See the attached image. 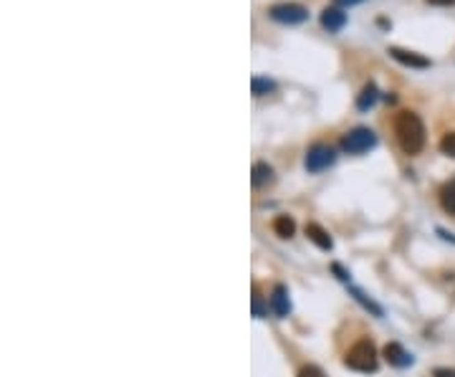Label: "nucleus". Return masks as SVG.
Listing matches in <instances>:
<instances>
[{"label": "nucleus", "instance_id": "obj_1", "mask_svg": "<svg viewBox=\"0 0 455 377\" xmlns=\"http://www.w3.org/2000/svg\"><path fill=\"white\" fill-rule=\"evenodd\" d=\"M395 137L405 155H420L425 147V125L415 112H400L395 117Z\"/></svg>", "mask_w": 455, "mask_h": 377}, {"label": "nucleus", "instance_id": "obj_2", "mask_svg": "<svg viewBox=\"0 0 455 377\" xmlns=\"http://www.w3.org/2000/svg\"><path fill=\"white\" fill-rule=\"evenodd\" d=\"M344 365L354 372H362V375H369V372H377V365H380V357H377V350L369 339H359V342L352 347L344 357Z\"/></svg>", "mask_w": 455, "mask_h": 377}, {"label": "nucleus", "instance_id": "obj_3", "mask_svg": "<svg viewBox=\"0 0 455 377\" xmlns=\"http://www.w3.org/2000/svg\"><path fill=\"white\" fill-rule=\"evenodd\" d=\"M377 147V134L369 127H354L341 137V150L347 155H364Z\"/></svg>", "mask_w": 455, "mask_h": 377}, {"label": "nucleus", "instance_id": "obj_4", "mask_svg": "<svg viewBox=\"0 0 455 377\" xmlns=\"http://www.w3.org/2000/svg\"><path fill=\"white\" fill-rule=\"evenodd\" d=\"M268 16L276 23L283 25H298V23H307L309 21V10L301 5V3H276L268 8Z\"/></svg>", "mask_w": 455, "mask_h": 377}, {"label": "nucleus", "instance_id": "obj_5", "mask_svg": "<svg viewBox=\"0 0 455 377\" xmlns=\"http://www.w3.org/2000/svg\"><path fill=\"white\" fill-rule=\"evenodd\" d=\"M337 162V152L331 144H314V147H309L307 152V159H304V165H307L309 172H324V170H329L331 165Z\"/></svg>", "mask_w": 455, "mask_h": 377}, {"label": "nucleus", "instance_id": "obj_6", "mask_svg": "<svg viewBox=\"0 0 455 377\" xmlns=\"http://www.w3.org/2000/svg\"><path fill=\"white\" fill-rule=\"evenodd\" d=\"M389 56H392L395 61H400L402 66H410V68H430L432 66L430 59H425V56L415 53V51L400 49V46H392V49H389Z\"/></svg>", "mask_w": 455, "mask_h": 377}, {"label": "nucleus", "instance_id": "obj_7", "mask_svg": "<svg viewBox=\"0 0 455 377\" xmlns=\"http://www.w3.org/2000/svg\"><path fill=\"white\" fill-rule=\"evenodd\" d=\"M385 360L389 362V365H392V367H410V365H413L415 362V357L410 352H407L405 347H402V344H398V342H389V344H385Z\"/></svg>", "mask_w": 455, "mask_h": 377}, {"label": "nucleus", "instance_id": "obj_8", "mask_svg": "<svg viewBox=\"0 0 455 377\" xmlns=\"http://www.w3.org/2000/svg\"><path fill=\"white\" fill-rule=\"evenodd\" d=\"M268 302H271V309L276 317H289L291 314V299H289V289L283 284L273 286L271 296H268Z\"/></svg>", "mask_w": 455, "mask_h": 377}, {"label": "nucleus", "instance_id": "obj_9", "mask_svg": "<svg viewBox=\"0 0 455 377\" xmlns=\"http://www.w3.org/2000/svg\"><path fill=\"white\" fill-rule=\"evenodd\" d=\"M347 13L341 8H324L322 10V25L329 31V34H337V31H341L344 25H347Z\"/></svg>", "mask_w": 455, "mask_h": 377}, {"label": "nucleus", "instance_id": "obj_10", "mask_svg": "<svg viewBox=\"0 0 455 377\" xmlns=\"http://www.w3.org/2000/svg\"><path fill=\"white\" fill-rule=\"evenodd\" d=\"M307 238L311 241L314 246H319L322 251H331L334 248V241H331V235L324 231L319 223H309L307 226Z\"/></svg>", "mask_w": 455, "mask_h": 377}, {"label": "nucleus", "instance_id": "obj_11", "mask_svg": "<svg viewBox=\"0 0 455 377\" xmlns=\"http://www.w3.org/2000/svg\"><path fill=\"white\" fill-rule=\"evenodd\" d=\"M250 183L253 187H265L268 183H273V168L268 162H256L250 170Z\"/></svg>", "mask_w": 455, "mask_h": 377}, {"label": "nucleus", "instance_id": "obj_12", "mask_svg": "<svg viewBox=\"0 0 455 377\" xmlns=\"http://www.w3.org/2000/svg\"><path fill=\"white\" fill-rule=\"evenodd\" d=\"M377 99H380V92H377V86L374 84H367L359 92V96H356V109L359 112H367V109H372L374 104H377Z\"/></svg>", "mask_w": 455, "mask_h": 377}, {"label": "nucleus", "instance_id": "obj_13", "mask_svg": "<svg viewBox=\"0 0 455 377\" xmlns=\"http://www.w3.org/2000/svg\"><path fill=\"white\" fill-rule=\"evenodd\" d=\"M250 92H253V96L273 94L276 92V81H271L268 76H253V79H250Z\"/></svg>", "mask_w": 455, "mask_h": 377}, {"label": "nucleus", "instance_id": "obj_14", "mask_svg": "<svg viewBox=\"0 0 455 377\" xmlns=\"http://www.w3.org/2000/svg\"><path fill=\"white\" fill-rule=\"evenodd\" d=\"M273 231H276V235H281V238H291V235L296 233V223L289 216H278V218L273 220Z\"/></svg>", "mask_w": 455, "mask_h": 377}, {"label": "nucleus", "instance_id": "obj_15", "mask_svg": "<svg viewBox=\"0 0 455 377\" xmlns=\"http://www.w3.org/2000/svg\"><path fill=\"white\" fill-rule=\"evenodd\" d=\"M440 205H443V210H445V213L455 216V180H453V183H447L445 187L440 190Z\"/></svg>", "mask_w": 455, "mask_h": 377}, {"label": "nucleus", "instance_id": "obj_16", "mask_svg": "<svg viewBox=\"0 0 455 377\" xmlns=\"http://www.w3.org/2000/svg\"><path fill=\"white\" fill-rule=\"evenodd\" d=\"M352 294H354V299L359 304H362L364 309L367 311H372L374 317H382V307H377V304L372 302V299H369V296H367V294L364 291H359V289H354V286H352Z\"/></svg>", "mask_w": 455, "mask_h": 377}, {"label": "nucleus", "instance_id": "obj_17", "mask_svg": "<svg viewBox=\"0 0 455 377\" xmlns=\"http://www.w3.org/2000/svg\"><path fill=\"white\" fill-rule=\"evenodd\" d=\"M440 152L447 155V157H455V132H447L443 140H440Z\"/></svg>", "mask_w": 455, "mask_h": 377}, {"label": "nucleus", "instance_id": "obj_18", "mask_svg": "<svg viewBox=\"0 0 455 377\" xmlns=\"http://www.w3.org/2000/svg\"><path fill=\"white\" fill-rule=\"evenodd\" d=\"M253 317H256V319H263V317H265L263 296H261L258 291H253Z\"/></svg>", "mask_w": 455, "mask_h": 377}, {"label": "nucleus", "instance_id": "obj_19", "mask_svg": "<svg viewBox=\"0 0 455 377\" xmlns=\"http://www.w3.org/2000/svg\"><path fill=\"white\" fill-rule=\"evenodd\" d=\"M298 377H326V375H324V372L316 367V365H307V367L298 372Z\"/></svg>", "mask_w": 455, "mask_h": 377}, {"label": "nucleus", "instance_id": "obj_20", "mask_svg": "<svg viewBox=\"0 0 455 377\" xmlns=\"http://www.w3.org/2000/svg\"><path fill=\"white\" fill-rule=\"evenodd\" d=\"M432 377H455V369H450V367H438L435 372H432Z\"/></svg>", "mask_w": 455, "mask_h": 377}, {"label": "nucleus", "instance_id": "obj_21", "mask_svg": "<svg viewBox=\"0 0 455 377\" xmlns=\"http://www.w3.org/2000/svg\"><path fill=\"white\" fill-rule=\"evenodd\" d=\"M425 3H430V5H440V8H450V5H455V0H425Z\"/></svg>", "mask_w": 455, "mask_h": 377}, {"label": "nucleus", "instance_id": "obj_22", "mask_svg": "<svg viewBox=\"0 0 455 377\" xmlns=\"http://www.w3.org/2000/svg\"><path fill=\"white\" fill-rule=\"evenodd\" d=\"M337 5H344V8H349V5H359V3H364V0H334Z\"/></svg>", "mask_w": 455, "mask_h": 377}]
</instances>
